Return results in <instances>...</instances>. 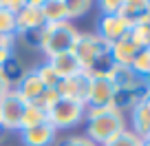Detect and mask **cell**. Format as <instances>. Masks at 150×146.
I'll list each match as a JSON object with an SVG mask.
<instances>
[{
	"label": "cell",
	"mask_w": 150,
	"mask_h": 146,
	"mask_svg": "<svg viewBox=\"0 0 150 146\" xmlns=\"http://www.w3.org/2000/svg\"><path fill=\"white\" fill-rule=\"evenodd\" d=\"M108 51H110V47L95 31H80L77 40H75V47H73V56L77 58L82 71H86L91 75H95V73L106 75L108 73V69L112 66Z\"/></svg>",
	"instance_id": "obj_2"
},
{
	"label": "cell",
	"mask_w": 150,
	"mask_h": 146,
	"mask_svg": "<svg viewBox=\"0 0 150 146\" xmlns=\"http://www.w3.org/2000/svg\"><path fill=\"white\" fill-rule=\"evenodd\" d=\"M13 56H16V49H2V47H0V69H2Z\"/></svg>",
	"instance_id": "obj_31"
},
{
	"label": "cell",
	"mask_w": 150,
	"mask_h": 146,
	"mask_svg": "<svg viewBox=\"0 0 150 146\" xmlns=\"http://www.w3.org/2000/svg\"><path fill=\"white\" fill-rule=\"evenodd\" d=\"M0 5L5 7V9L13 11V14H18V11L24 7V0H0Z\"/></svg>",
	"instance_id": "obj_29"
},
{
	"label": "cell",
	"mask_w": 150,
	"mask_h": 146,
	"mask_svg": "<svg viewBox=\"0 0 150 146\" xmlns=\"http://www.w3.org/2000/svg\"><path fill=\"white\" fill-rule=\"evenodd\" d=\"M128 118H130V131L135 135H139L141 140L150 137V111L146 108L144 102H139L135 108H130Z\"/></svg>",
	"instance_id": "obj_16"
},
{
	"label": "cell",
	"mask_w": 150,
	"mask_h": 146,
	"mask_svg": "<svg viewBox=\"0 0 150 146\" xmlns=\"http://www.w3.org/2000/svg\"><path fill=\"white\" fill-rule=\"evenodd\" d=\"M0 135H2V131H0Z\"/></svg>",
	"instance_id": "obj_35"
},
{
	"label": "cell",
	"mask_w": 150,
	"mask_h": 146,
	"mask_svg": "<svg viewBox=\"0 0 150 146\" xmlns=\"http://www.w3.org/2000/svg\"><path fill=\"white\" fill-rule=\"evenodd\" d=\"M146 82H148V86H150V73H148V78H146Z\"/></svg>",
	"instance_id": "obj_34"
},
{
	"label": "cell",
	"mask_w": 150,
	"mask_h": 146,
	"mask_svg": "<svg viewBox=\"0 0 150 146\" xmlns=\"http://www.w3.org/2000/svg\"><path fill=\"white\" fill-rule=\"evenodd\" d=\"M148 9H150V0H122L119 16H122L130 27H135V24H139V22H146Z\"/></svg>",
	"instance_id": "obj_13"
},
{
	"label": "cell",
	"mask_w": 150,
	"mask_h": 146,
	"mask_svg": "<svg viewBox=\"0 0 150 146\" xmlns=\"http://www.w3.org/2000/svg\"><path fill=\"white\" fill-rule=\"evenodd\" d=\"M141 144H144V140H141L139 135H135L130 128H126L124 133H119L117 137H112V140L106 142L104 146H141Z\"/></svg>",
	"instance_id": "obj_25"
},
{
	"label": "cell",
	"mask_w": 150,
	"mask_h": 146,
	"mask_svg": "<svg viewBox=\"0 0 150 146\" xmlns=\"http://www.w3.org/2000/svg\"><path fill=\"white\" fill-rule=\"evenodd\" d=\"M11 89H13V86H11V82L7 80V75H5V71L0 69V98H5V95L9 93Z\"/></svg>",
	"instance_id": "obj_30"
},
{
	"label": "cell",
	"mask_w": 150,
	"mask_h": 146,
	"mask_svg": "<svg viewBox=\"0 0 150 146\" xmlns=\"http://www.w3.org/2000/svg\"><path fill=\"white\" fill-rule=\"evenodd\" d=\"M22 146H53L57 140V131L49 122L40 124V126L27 128V131H18Z\"/></svg>",
	"instance_id": "obj_12"
},
{
	"label": "cell",
	"mask_w": 150,
	"mask_h": 146,
	"mask_svg": "<svg viewBox=\"0 0 150 146\" xmlns=\"http://www.w3.org/2000/svg\"><path fill=\"white\" fill-rule=\"evenodd\" d=\"M47 24L42 16V0H24V7L16 14V27L18 33H29V31H42ZM16 33V36H18Z\"/></svg>",
	"instance_id": "obj_8"
},
{
	"label": "cell",
	"mask_w": 150,
	"mask_h": 146,
	"mask_svg": "<svg viewBox=\"0 0 150 146\" xmlns=\"http://www.w3.org/2000/svg\"><path fill=\"white\" fill-rule=\"evenodd\" d=\"M47 115H49V124L55 131H71V128H77L80 124H84L86 104L60 95L55 100V104L47 111Z\"/></svg>",
	"instance_id": "obj_4"
},
{
	"label": "cell",
	"mask_w": 150,
	"mask_h": 146,
	"mask_svg": "<svg viewBox=\"0 0 150 146\" xmlns=\"http://www.w3.org/2000/svg\"><path fill=\"white\" fill-rule=\"evenodd\" d=\"M88 84H91V73L82 71V73H77V75L64 78V80L57 84L55 91L62 95V98H71V100H77V102H84L86 104Z\"/></svg>",
	"instance_id": "obj_10"
},
{
	"label": "cell",
	"mask_w": 150,
	"mask_h": 146,
	"mask_svg": "<svg viewBox=\"0 0 150 146\" xmlns=\"http://www.w3.org/2000/svg\"><path fill=\"white\" fill-rule=\"evenodd\" d=\"M130 29L132 27L117 14V16H102V18L97 20V31L95 33L110 47V44L119 42L122 38H126L128 33H130Z\"/></svg>",
	"instance_id": "obj_9"
},
{
	"label": "cell",
	"mask_w": 150,
	"mask_h": 146,
	"mask_svg": "<svg viewBox=\"0 0 150 146\" xmlns=\"http://www.w3.org/2000/svg\"><path fill=\"white\" fill-rule=\"evenodd\" d=\"M53 146H97V144L91 142L84 133H71V135H64L62 140H55Z\"/></svg>",
	"instance_id": "obj_26"
},
{
	"label": "cell",
	"mask_w": 150,
	"mask_h": 146,
	"mask_svg": "<svg viewBox=\"0 0 150 146\" xmlns=\"http://www.w3.org/2000/svg\"><path fill=\"white\" fill-rule=\"evenodd\" d=\"M0 33L2 36H16L18 27H16V14L0 5Z\"/></svg>",
	"instance_id": "obj_24"
},
{
	"label": "cell",
	"mask_w": 150,
	"mask_h": 146,
	"mask_svg": "<svg viewBox=\"0 0 150 146\" xmlns=\"http://www.w3.org/2000/svg\"><path fill=\"white\" fill-rule=\"evenodd\" d=\"M130 69L135 71L137 75L148 78V73H150V49H139V51H137V56H135V60H132Z\"/></svg>",
	"instance_id": "obj_23"
},
{
	"label": "cell",
	"mask_w": 150,
	"mask_h": 146,
	"mask_svg": "<svg viewBox=\"0 0 150 146\" xmlns=\"http://www.w3.org/2000/svg\"><path fill=\"white\" fill-rule=\"evenodd\" d=\"M112 100H115V86L108 80V75H102V73L91 75L86 106L88 108H106V106H112Z\"/></svg>",
	"instance_id": "obj_7"
},
{
	"label": "cell",
	"mask_w": 150,
	"mask_h": 146,
	"mask_svg": "<svg viewBox=\"0 0 150 146\" xmlns=\"http://www.w3.org/2000/svg\"><path fill=\"white\" fill-rule=\"evenodd\" d=\"M130 40L139 49H150V22H139L130 29Z\"/></svg>",
	"instance_id": "obj_21"
},
{
	"label": "cell",
	"mask_w": 150,
	"mask_h": 146,
	"mask_svg": "<svg viewBox=\"0 0 150 146\" xmlns=\"http://www.w3.org/2000/svg\"><path fill=\"white\" fill-rule=\"evenodd\" d=\"M42 16L47 24L69 20L66 18V0H42Z\"/></svg>",
	"instance_id": "obj_17"
},
{
	"label": "cell",
	"mask_w": 150,
	"mask_h": 146,
	"mask_svg": "<svg viewBox=\"0 0 150 146\" xmlns=\"http://www.w3.org/2000/svg\"><path fill=\"white\" fill-rule=\"evenodd\" d=\"M141 102H144V104H146V108L150 111V89L146 91V95H144V100H141Z\"/></svg>",
	"instance_id": "obj_32"
},
{
	"label": "cell",
	"mask_w": 150,
	"mask_h": 146,
	"mask_svg": "<svg viewBox=\"0 0 150 146\" xmlns=\"http://www.w3.org/2000/svg\"><path fill=\"white\" fill-rule=\"evenodd\" d=\"M33 69H35L38 78L42 80V84L47 86V89H57V84L62 82V78L57 75L55 71H53V66L49 64L47 60H44V62H40V64H38V66H33Z\"/></svg>",
	"instance_id": "obj_19"
},
{
	"label": "cell",
	"mask_w": 150,
	"mask_h": 146,
	"mask_svg": "<svg viewBox=\"0 0 150 146\" xmlns=\"http://www.w3.org/2000/svg\"><path fill=\"white\" fill-rule=\"evenodd\" d=\"M108 80L112 82L115 91H126V93H146L150 89L146 78L137 75L130 66H119V64H112L108 69Z\"/></svg>",
	"instance_id": "obj_6"
},
{
	"label": "cell",
	"mask_w": 150,
	"mask_h": 146,
	"mask_svg": "<svg viewBox=\"0 0 150 146\" xmlns=\"http://www.w3.org/2000/svg\"><path fill=\"white\" fill-rule=\"evenodd\" d=\"M57 98H60V93H57L55 89H47V91L42 93V98L35 102V106H40V108H44V111H49V108L55 104V100H57Z\"/></svg>",
	"instance_id": "obj_28"
},
{
	"label": "cell",
	"mask_w": 150,
	"mask_h": 146,
	"mask_svg": "<svg viewBox=\"0 0 150 146\" xmlns=\"http://www.w3.org/2000/svg\"><path fill=\"white\" fill-rule=\"evenodd\" d=\"M2 71H5V75H7V80L11 82V86H16L18 84V80L22 78V73L27 71V66L20 62V58L18 56H13L9 62H7L5 66H2Z\"/></svg>",
	"instance_id": "obj_22"
},
{
	"label": "cell",
	"mask_w": 150,
	"mask_h": 146,
	"mask_svg": "<svg viewBox=\"0 0 150 146\" xmlns=\"http://www.w3.org/2000/svg\"><path fill=\"white\" fill-rule=\"evenodd\" d=\"M13 91L24 100L27 104H35L38 100L42 98V93L47 91V86L42 84V80L38 78L35 69H27L22 73V78L18 80V84L13 86Z\"/></svg>",
	"instance_id": "obj_11"
},
{
	"label": "cell",
	"mask_w": 150,
	"mask_h": 146,
	"mask_svg": "<svg viewBox=\"0 0 150 146\" xmlns=\"http://www.w3.org/2000/svg\"><path fill=\"white\" fill-rule=\"evenodd\" d=\"M91 9H93L91 0H66V18H69V22H75L77 18L86 16Z\"/></svg>",
	"instance_id": "obj_20"
},
{
	"label": "cell",
	"mask_w": 150,
	"mask_h": 146,
	"mask_svg": "<svg viewBox=\"0 0 150 146\" xmlns=\"http://www.w3.org/2000/svg\"><path fill=\"white\" fill-rule=\"evenodd\" d=\"M141 146H150V137H146V140H144V144H141Z\"/></svg>",
	"instance_id": "obj_33"
},
{
	"label": "cell",
	"mask_w": 150,
	"mask_h": 146,
	"mask_svg": "<svg viewBox=\"0 0 150 146\" xmlns=\"http://www.w3.org/2000/svg\"><path fill=\"white\" fill-rule=\"evenodd\" d=\"M128 128L126 113L117 111L115 106L106 108H88L86 106V120H84V135L97 146H104L112 137H117Z\"/></svg>",
	"instance_id": "obj_1"
},
{
	"label": "cell",
	"mask_w": 150,
	"mask_h": 146,
	"mask_svg": "<svg viewBox=\"0 0 150 146\" xmlns=\"http://www.w3.org/2000/svg\"><path fill=\"white\" fill-rule=\"evenodd\" d=\"M137 51H139V47H137L135 42L130 40V36H126V38H122L119 42L110 44V60L112 64H119V66H130L132 60H135Z\"/></svg>",
	"instance_id": "obj_14"
},
{
	"label": "cell",
	"mask_w": 150,
	"mask_h": 146,
	"mask_svg": "<svg viewBox=\"0 0 150 146\" xmlns=\"http://www.w3.org/2000/svg\"><path fill=\"white\" fill-rule=\"evenodd\" d=\"M24 108H27V102L13 89L5 98H0V131L2 133H13V131L18 133Z\"/></svg>",
	"instance_id": "obj_5"
},
{
	"label": "cell",
	"mask_w": 150,
	"mask_h": 146,
	"mask_svg": "<svg viewBox=\"0 0 150 146\" xmlns=\"http://www.w3.org/2000/svg\"><path fill=\"white\" fill-rule=\"evenodd\" d=\"M77 36H80V29L73 22H69V20L44 24L42 31H40V47H38V51L47 60L53 56H60V53H69V51H73Z\"/></svg>",
	"instance_id": "obj_3"
},
{
	"label": "cell",
	"mask_w": 150,
	"mask_h": 146,
	"mask_svg": "<svg viewBox=\"0 0 150 146\" xmlns=\"http://www.w3.org/2000/svg\"><path fill=\"white\" fill-rule=\"evenodd\" d=\"M102 16H117L122 9V0H99L97 2Z\"/></svg>",
	"instance_id": "obj_27"
},
{
	"label": "cell",
	"mask_w": 150,
	"mask_h": 146,
	"mask_svg": "<svg viewBox=\"0 0 150 146\" xmlns=\"http://www.w3.org/2000/svg\"><path fill=\"white\" fill-rule=\"evenodd\" d=\"M47 62L53 66V71H55L62 80H64V78H71V75L82 73V66H80V62H77V58L73 56V51L60 53V56H53V58H49Z\"/></svg>",
	"instance_id": "obj_15"
},
{
	"label": "cell",
	"mask_w": 150,
	"mask_h": 146,
	"mask_svg": "<svg viewBox=\"0 0 150 146\" xmlns=\"http://www.w3.org/2000/svg\"><path fill=\"white\" fill-rule=\"evenodd\" d=\"M49 122V115L44 108L35 106V104H27L24 108V115H22V122H20V131H27V128L33 126H40V124Z\"/></svg>",
	"instance_id": "obj_18"
}]
</instances>
